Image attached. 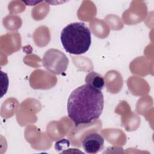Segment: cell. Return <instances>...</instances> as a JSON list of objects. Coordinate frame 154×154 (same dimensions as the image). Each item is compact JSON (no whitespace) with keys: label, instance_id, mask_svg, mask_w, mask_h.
Segmentation results:
<instances>
[{"label":"cell","instance_id":"6da1fadb","mask_svg":"<svg viewBox=\"0 0 154 154\" xmlns=\"http://www.w3.org/2000/svg\"><path fill=\"white\" fill-rule=\"evenodd\" d=\"M103 105L102 91L85 84L70 93L67 103L68 116L75 126L89 124L100 116Z\"/></svg>","mask_w":154,"mask_h":154},{"label":"cell","instance_id":"7a4b0ae2","mask_svg":"<svg viewBox=\"0 0 154 154\" xmlns=\"http://www.w3.org/2000/svg\"><path fill=\"white\" fill-rule=\"evenodd\" d=\"M60 39L65 51L74 55L85 53L91 43V32L82 22H74L64 27L61 32Z\"/></svg>","mask_w":154,"mask_h":154},{"label":"cell","instance_id":"3957f363","mask_svg":"<svg viewBox=\"0 0 154 154\" xmlns=\"http://www.w3.org/2000/svg\"><path fill=\"white\" fill-rule=\"evenodd\" d=\"M42 63L48 71L55 75H60L67 69L69 60L61 51L51 49L45 53Z\"/></svg>","mask_w":154,"mask_h":154},{"label":"cell","instance_id":"277c9868","mask_svg":"<svg viewBox=\"0 0 154 154\" xmlns=\"http://www.w3.org/2000/svg\"><path fill=\"white\" fill-rule=\"evenodd\" d=\"M82 144L85 152L94 154L98 153L103 149L104 138L100 134L97 132H91L84 137Z\"/></svg>","mask_w":154,"mask_h":154},{"label":"cell","instance_id":"5b68a950","mask_svg":"<svg viewBox=\"0 0 154 154\" xmlns=\"http://www.w3.org/2000/svg\"><path fill=\"white\" fill-rule=\"evenodd\" d=\"M85 82L87 85L99 91H101L105 85L103 77L100 74L93 71L89 72L86 75Z\"/></svg>","mask_w":154,"mask_h":154},{"label":"cell","instance_id":"8992f818","mask_svg":"<svg viewBox=\"0 0 154 154\" xmlns=\"http://www.w3.org/2000/svg\"><path fill=\"white\" fill-rule=\"evenodd\" d=\"M24 3L26 4L27 5H34L37 4H38L42 1H29V2H26V1H23Z\"/></svg>","mask_w":154,"mask_h":154}]
</instances>
